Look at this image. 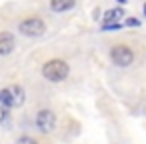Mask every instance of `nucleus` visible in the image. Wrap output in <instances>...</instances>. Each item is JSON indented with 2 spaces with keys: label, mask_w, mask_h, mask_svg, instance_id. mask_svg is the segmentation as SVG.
Here are the masks:
<instances>
[{
  "label": "nucleus",
  "mask_w": 146,
  "mask_h": 144,
  "mask_svg": "<svg viewBox=\"0 0 146 144\" xmlns=\"http://www.w3.org/2000/svg\"><path fill=\"white\" fill-rule=\"evenodd\" d=\"M110 58H112V62H114L116 66L126 68V66H130V64L134 62V52H132L126 44H116V46H112V50H110Z\"/></svg>",
  "instance_id": "obj_3"
},
{
  "label": "nucleus",
  "mask_w": 146,
  "mask_h": 144,
  "mask_svg": "<svg viewBox=\"0 0 146 144\" xmlns=\"http://www.w3.org/2000/svg\"><path fill=\"white\" fill-rule=\"evenodd\" d=\"M144 14H146V4H144Z\"/></svg>",
  "instance_id": "obj_13"
},
{
  "label": "nucleus",
  "mask_w": 146,
  "mask_h": 144,
  "mask_svg": "<svg viewBox=\"0 0 146 144\" xmlns=\"http://www.w3.org/2000/svg\"><path fill=\"white\" fill-rule=\"evenodd\" d=\"M14 46H16V40H14L12 32H8V30L0 32V56L10 54V52L14 50Z\"/></svg>",
  "instance_id": "obj_5"
},
{
  "label": "nucleus",
  "mask_w": 146,
  "mask_h": 144,
  "mask_svg": "<svg viewBox=\"0 0 146 144\" xmlns=\"http://www.w3.org/2000/svg\"><path fill=\"white\" fill-rule=\"evenodd\" d=\"M118 2H120V4H126V2H128V0H118Z\"/></svg>",
  "instance_id": "obj_12"
},
{
  "label": "nucleus",
  "mask_w": 146,
  "mask_h": 144,
  "mask_svg": "<svg viewBox=\"0 0 146 144\" xmlns=\"http://www.w3.org/2000/svg\"><path fill=\"white\" fill-rule=\"evenodd\" d=\"M124 16V12L118 8V10H108L106 14H104V24H110V22H118L120 18Z\"/></svg>",
  "instance_id": "obj_9"
},
{
  "label": "nucleus",
  "mask_w": 146,
  "mask_h": 144,
  "mask_svg": "<svg viewBox=\"0 0 146 144\" xmlns=\"http://www.w3.org/2000/svg\"><path fill=\"white\" fill-rule=\"evenodd\" d=\"M16 144H38L34 138H30V136H20L18 140H16Z\"/></svg>",
  "instance_id": "obj_10"
},
{
  "label": "nucleus",
  "mask_w": 146,
  "mask_h": 144,
  "mask_svg": "<svg viewBox=\"0 0 146 144\" xmlns=\"http://www.w3.org/2000/svg\"><path fill=\"white\" fill-rule=\"evenodd\" d=\"M18 30L24 34V36H40L46 32V24L42 18L38 16H30V18H24L20 24H18Z\"/></svg>",
  "instance_id": "obj_2"
},
{
  "label": "nucleus",
  "mask_w": 146,
  "mask_h": 144,
  "mask_svg": "<svg viewBox=\"0 0 146 144\" xmlns=\"http://www.w3.org/2000/svg\"><path fill=\"white\" fill-rule=\"evenodd\" d=\"M68 72H70V66L60 58H52L42 66V76L50 82H62L68 76Z\"/></svg>",
  "instance_id": "obj_1"
},
{
  "label": "nucleus",
  "mask_w": 146,
  "mask_h": 144,
  "mask_svg": "<svg viewBox=\"0 0 146 144\" xmlns=\"http://www.w3.org/2000/svg\"><path fill=\"white\" fill-rule=\"evenodd\" d=\"M126 24H128V26H138L140 22H138V20H134V18H128V20H126Z\"/></svg>",
  "instance_id": "obj_11"
},
{
  "label": "nucleus",
  "mask_w": 146,
  "mask_h": 144,
  "mask_svg": "<svg viewBox=\"0 0 146 144\" xmlns=\"http://www.w3.org/2000/svg\"><path fill=\"white\" fill-rule=\"evenodd\" d=\"M74 6V0H50V8L54 12H66Z\"/></svg>",
  "instance_id": "obj_6"
},
{
  "label": "nucleus",
  "mask_w": 146,
  "mask_h": 144,
  "mask_svg": "<svg viewBox=\"0 0 146 144\" xmlns=\"http://www.w3.org/2000/svg\"><path fill=\"white\" fill-rule=\"evenodd\" d=\"M36 126H38V130L42 134H50L56 128V114L50 108H42L36 114Z\"/></svg>",
  "instance_id": "obj_4"
},
{
  "label": "nucleus",
  "mask_w": 146,
  "mask_h": 144,
  "mask_svg": "<svg viewBox=\"0 0 146 144\" xmlns=\"http://www.w3.org/2000/svg\"><path fill=\"white\" fill-rule=\"evenodd\" d=\"M0 104H2V108H12V90L10 88L0 90Z\"/></svg>",
  "instance_id": "obj_8"
},
{
  "label": "nucleus",
  "mask_w": 146,
  "mask_h": 144,
  "mask_svg": "<svg viewBox=\"0 0 146 144\" xmlns=\"http://www.w3.org/2000/svg\"><path fill=\"white\" fill-rule=\"evenodd\" d=\"M12 90V106H22L24 104V88L22 86H10Z\"/></svg>",
  "instance_id": "obj_7"
}]
</instances>
